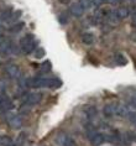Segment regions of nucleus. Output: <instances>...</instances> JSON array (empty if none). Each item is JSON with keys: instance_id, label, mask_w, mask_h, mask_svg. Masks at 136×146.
Instances as JSON below:
<instances>
[{"instance_id": "f257e3e1", "label": "nucleus", "mask_w": 136, "mask_h": 146, "mask_svg": "<svg viewBox=\"0 0 136 146\" xmlns=\"http://www.w3.org/2000/svg\"><path fill=\"white\" fill-rule=\"evenodd\" d=\"M25 86L32 88H60L62 86V81L58 78L35 77L25 79Z\"/></svg>"}, {"instance_id": "f03ea898", "label": "nucleus", "mask_w": 136, "mask_h": 146, "mask_svg": "<svg viewBox=\"0 0 136 146\" xmlns=\"http://www.w3.org/2000/svg\"><path fill=\"white\" fill-rule=\"evenodd\" d=\"M20 48L23 51V53L29 54L31 52H35L36 47V41H35V36L32 34L25 35L23 38L20 40Z\"/></svg>"}, {"instance_id": "7ed1b4c3", "label": "nucleus", "mask_w": 136, "mask_h": 146, "mask_svg": "<svg viewBox=\"0 0 136 146\" xmlns=\"http://www.w3.org/2000/svg\"><path fill=\"white\" fill-rule=\"evenodd\" d=\"M42 99V94L34 92V93H29L26 98H25V105H29V107H32V105L38 104Z\"/></svg>"}, {"instance_id": "20e7f679", "label": "nucleus", "mask_w": 136, "mask_h": 146, "mask_svg": "<svg viewBox=\"0 0 136 146\" xmlns=\"http://www.w3.org/2000/svg\"><path fill=\"white\" fill-rule=\"evenodd\" d=\"M0 109L4 111H9L14 109V103L8 96H0Z\"/></svg>"}, {"instance_id": "39448f33", "label": "nucleus", "mask_w": 136, "mask_h": 146, "mask_svg": "<svg viewBox=\"0 0 136 146\" xmlns=\"http://www.w3.org/2000/svg\"><path fill=\"white\" fill-rule=\"evenodd\" d=\"M89 141L93 146H100L105 141V136L100 133H90L89 134Z\"/></svg>"}, {"instance_id": "423d86ee", "label": "nucleus", "mask_w": 136, "mask_h": 146, "mask_svg": "<svg viewBox=\"0 0 136 146\" xmlns=\"http://www.w3.org/2000/svg\"><path fill=\"white\" fill-rule=\"evenodd\" d=\"M6 120H8L9 125L13 127V129H19L23 125V121H21V118L16 114H8L6 116Z\"/></svg>"}, {"instance_id": "0eeeda50", "label": "nucleus", "mask_w": 136, "mask_h": 146, "mask_svg": "<svg viewBox=\"0 0 136 146\" xmlns=\"http://www.w3.org/2000/svg\"><path fill=\"white\" fill-rule=\"evenodd\" d=\"M69 13L74 17H82L84 14V9L80 6L79 3H73V4L69 6Z\"/></svg>"}, {"instance_id": "6e6552de", "label": "nucleus", "mask_w": 136, "mask_h": 146, "mask_svg": "<svg viewBox=\"0 0 136 146\" xmlns=\"http://www.w3.org/2000/svg\"><path fill=\"white\" fill-rule=\"evenodd\" d=\"M5 71L11 78H19L20 74H21V71H20V68L17 64H8L5 68Z\"/></svg>"}, {"instance_id": "1a4fd4ad", "label": "nucleus", "mask_w": 136, "mask_h": 146, "mask_svg": "<svg viewBox=\"0 0 136 146\" xmlns=\"http://www.w3.org/2000/svg\"><path fill=\"white\" fill-rule=\"evenodd\" d=\"M13 48H14V46L10 40H4V38L1 40V42H0V52L1 53L9 54L13 51Z\"/></svg>"}, {"instance_id": "9d476101", "label": "nucleus", "mask_w": 136, "mask_h": 146, "mask_svg": "<svg viewBox=\"0 0 136 146\" xmlns=\"http://www.w3.org/2000/svg\"><path fill=\"white\" fill-rule=\"evenodd\" d=\"M58 142H60L61 146H76V141L74 139L69 135H62V136L58 139Z\"/></svg>"}, {"instance_id": "9b49d317", "label": "nucleus", "mask_w": 136, "mask_h": 146, "mask_svg": "<svg viewBox=\"0 0 136 146\" xmlns=\"http://www.w3.org/2000/svg\"><path fill=\"white\" fill-rule=\"evenodd\" d=\"M106 20L113 25L119 24L121 21L119 19V16H117V14H116V10H110V11H108V14H106Z\"/></svg>"}, {"instance_id": "f8f14e48", "label": "nucleus", "mask_w": 136, "mask_h": 146, "mask_svg": "<svg viewBox=\"0 0 136 146\" xmlns=\"http://www.w3.org/2000/svg\"><path fill=\"white\" fill-rule=\"evenodd\" d=\"M80 40H82V42L84 43V45H93L94 40H95V36L92 34V32H84V34H82Z\"/></svg>"}, {"instance_id": "ddd939ff", "label": "nucleus", "mask_w": 136, "mask_h": 146, "mask_svg": "<svg viewBox=\"0 0 136 146\" xmlns=\"http://www.w3.org/2000/svg\"><path fill=\"white\" fill-rule=\"evenodd\" d=\"M13 14H14V10L11 6H9L8 9H5L4 11L1 13V20L4 21V23H10V20H11V17H13Z\"/></svg>"}, {"instance_id": "4468645a", "label": "nucleus", "mask_w": 136, "mask_h": 146, "mask_svg": "<svg viewBox=\"0 0 136 146\" xmlns=\"http://www.w3.org/2000/svg\"><path fill=\"white\" fill-rule=\"evenodd\" d=\"M116 14H117V16H119L120 20H124L130 15V11H129V9L126 6H120V8L116 9Z\"/></svg>"}, {"instance_id": "2eb2a0df", "label": "nucleus", "mask_w": 136, "mask_h": 146, "mask_svg": "<svg viewBox=\"0 0 136 146\" xmlns=\"http://www.w3.org/2000/svg\"><path fill=\"white\" fill-rule=\"evenodd\" d=\"M24 26H25V23L20 21V23H16V24L11 25L8 30H9V32H11V34H17V32H20L21 30H23Z\"/></svg>"}, {"instance_id": "dca6fc26", "label": "nucleus", "mask_w": 136, "mask_h": 146, "mask_svg": "<svg viewBox=\"0 0 136 146\" xmlns=\"http://www.w3.org/2000/svg\"><path fill=\"white\" fill-rule=\"evenodd\" d=\"M114 60H115V63L119 66H126V63H127L126 57H125V54H123V53H116L115 56H114Z\"/></svg>"}, {"instance_id": "f3484780", "label": "nucleus", "mask_w": 136, "mask_h": 146, "mask_svg": "<svg viewBox=\"0 0 136 146\" xmlns=\"http://www.w3.org/2000/svg\"><path fill=\"white\" fill-rule=\"evenodd\" d=\"M26 137H27V134L26 133H21L17 137V140L15 144H13V146H24V144L26 142Z\"/></svg>"}, {"instance_id": "a211bd4d", "label": "nucleus", "mask_w": 136, "mask_h": 146, "mask_svg": "<svg viewBox=\"0 0 136 146\" xmlns=\"http://www.w3.org/2000/svg\"><path fill=\"white\" fill-rule=\"evenodd\" d=\"M40 69H41L42 73H48V72L52 71V64H51L50 61H45V62H43V63L41 64Z\"/></svg>"}, {"instance_id": "6ab92c4d", "label": "nucleus", "mask_w": 136, "mask_h": 146, "mask_svg": "<svg viewBox=\"0 0 136 146\" xmlns=\"http://www.w3.org/2000/svg\"><path fill=\"white\" fill-rule=\"evenodd\" d=\"M79 4L80 6L84 9V10H89L92 6H93V3H92V0H79Z\"/></svg>"}, {"instance_id": "aec40b11", "label": "nucleus", "mask_w": 136, "mask_h": 146, "mask_svg": "<svg viewBox=\"0 0 136 146\" xmlns=\"http://www.w3.org/2000/svg\"><path fill=\"white\" fill-rule=\"evenodd\" d=\"M21 15H23V11H21V10H16V11H14L13 17H11V20H10L9 24H13V25L16 24V20H19Z\"/></svg>"}, {"instance_id": "412c9836", "label": "nucleus", "mask_w": 136, "mask_h": 146, "mask_svg": "<svg viewBox=\"0 0 136 146\" xmlns=\"http://www.w3.org/2000/svg\"><path fill=\"white\" fill-rule=\"evenodd\" d=\"M58 21L61 25H66L68 23V13H61L58 16Z\"/></svg>"}, {"instance_id": "4be33fe9", "label": "nucleus", "mask_w": 136, "mask_h": 146, "mask_svg": "<svg viewBox=\"0 0 136 146\" xmlns=\"http://www.w3.org/2000/svg\"><path fill=\"white\" fill-rule=\"evenodd\" d=\"M84 110H86L88 116H97L98 110H97V108H95V107H92V105H90V107H87Z\"/></svg>"}, {"instance_id": "5701e85b", "label": "nucleus", "mask_w": 136, "mask_h": 146, "mask_svg": "<svg viewBox=\"0 0 136 146\" xmlns=\"http://www.w3.org/2000/svg\"><path fill=\"white\" fill-rule=\"evenodd\" d=\"M34 54H35V57H36V58H42V57L46 54V51L43 50L42 47H37V48L35 50Z\"/></svg>"}, {"instance_id": "b1692460", "label": "nucleus", "mask_w": 136, "mask_h": 146, "mask_svg": "<svg viewBox=\"0 0 136 146\" xmlns=\"http://www.w3.org/2000/svg\"><path fill=\"white\" fill-rule=\"evenodd\" d=\"M129 105L136 110V97H131L130 99H129Z\"/></svg>"}, {"instance_id": "393cba45", "label": "nucleus", "mask_w": 136, "mask_h": 146, "mask_svg": "<svg viewBox=\"0 0 136 146\" xmlns=\"http://www.w3.org/2000/svg\"><path fill=\"white\" fill-rule=\"evenodd\" d=\"M105 0H92V3H93V6H97V8H99L103 3H104Z\"/></svg>"}, {"instance_id": "a878e982", "label": "nucleus", "mask_w": 136, "mask_h": 146, "mask_svg": "<svg viewBox=\"0 0 136 146\" xmlns=\"http://www.w3.org/2000/svg\"><path fill=\"white\" fill-rule=\"evenodd\" d=\"M131 21H132V24H134V25H136V9L131 14Z\"/></svg>"}, {"instance_id": "bb28decb", "label": "nucleus", "mask_w": 136, "mask_h": 146, "mask_svg": "<svg viewBox=\"0 0 136 146\" xmlns=\"http://www.w3.org/2000/svg\"><path fill=\"white\" fill-rule=\"evenodd\" d=\"M105 1L109 3V4H111V5H116V4H119L121 0H105Z\"/></svg>"}, {"instance_id": "cd10ccee", "label": "nucleus", "mask_w": 136, "mask_h": 146, "mask_svg": "<svg viewBox=\"0 0 136 146\" xmlns=\"http://www.w3.org/2000/svg\"><path fill=\"white\" fill-rule=\"evenodd\" d=\"M60 1L62 3V4H68V3H69V0H60Z\"/></svg>"}, {"instance_id": "c85d7f7f", "label": "nucleus", "mask_w": 136, "mask_h": 146, "mask_svg": "<svg viewBox=\"0 0 136 146\" xmlns=\"http://www.w3.org/2000/svg\"><path fill=\"white\" fill-rule=\"evenodd\" d=\"M1 40H3V37H1V35H0V42H1Z\"/></svg>"}]
</instances>
